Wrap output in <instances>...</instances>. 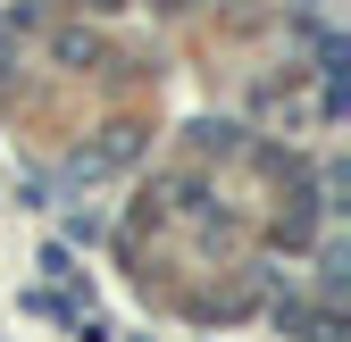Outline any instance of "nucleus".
Instances as JSON below:
<instances>
[{
    "label": "nucleus",
    "mask_w": 351,
    "mask_h": 342,
    "mask_svg": "<svg viewBox=\"0 0 351 342\" xmlns=\"http://www.w3.org/2000/svg\"><path fill=\"white\" fill-rule=\"evenodd\" d=\"M134 150H143V134H134V125H109V142L75 150V176H109V167H125Z\"/></svg>",
    "instance_id": "1"
},
{
    "label": "nucleus",
    "mask_w": 351,
    "mask_h": 342,
    "mask_svg": "<svg viewBox=\"0 0 351 342\" xmlns=\"http://www.w3.org/2000/svg\"><path fill=\"white\" fill-rule=\"evenodd\" d=\"M84 9H125V0H84Z\"/></svg>",
    "instance_id": "3"
},
{
    "label": "nucleus",
    "mask_w": 351,
    "mask_h": 342,
    "mask_svg": "<svg viewBox=\"0 0 351 342\" xmlns=\"http://www.w3.org/2000/svg\"><path fill=\"white\" fill-rule=\"evenodd\" d=\"M59 59L67 67H93V34H84V25H59Z\"/></svg>",
    "instance_id": "2"
}]
</instances>
